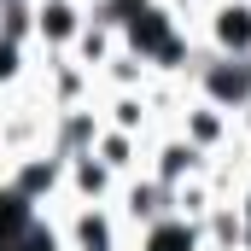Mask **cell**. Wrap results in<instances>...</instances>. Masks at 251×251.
<instances>
[{"label":"cell","mask_w":251,"mask_h":251,"mask_svg":"<svg viewBox=\"0 0 251 251\" xmlns=\"http://www.w3.org/2000/svg\"><path fill=\"white\" fill-rule=\"evenodd\" d=\"M94 158L123 181V176H140V170H146V140H140V134H123V128H100Z\"/></svg>","instance_id":"cell-9"},{"label":"cell","mask_w":251,"mask_h":251,"mask_svg":"<svg viewBox=\"0 0 251 251\" xmlns=\"http://www.w3.org/2000/svg\"><path fill=\"white\" fill-rule=\"evenodd\" d=\"M128 251H210V246H204V228H199L193 216L170 210V216H158L152 228L128 234Z\"/></svg>","instance_id":"cell-8"},{"label":"cell","mask_w":251,"mask_h":251,"mask_svg":"<svg viewBox=\"0 0 251 251\" xmlns=\"http://www.w3.org/2000/svg\"><path fill=\"white\" fill-rule=\"evenodd\" d=\"M117 199V176L82 152V158H64V204H111Z\"/></svg>","instance_id":"cell-7"},{"label":"cell","mask_w":251,"mask_h":251,"mask_svg":"<svg viewBox=\"0 0 251 251\" xmlns=\"http://www.w3.org/2000/svg\"><path fill=\"white\" fill-rule=\"evenodd\" d=\"M146 170H152L164 187H181V181H199V176L210 170V158H204L199 146H187V140L170 128L164 140H146Z\"/></svg>","instance_id":"cell-6"},{"label":"cell","mask_w":251,"mask_h":251,"mask_svg":"<svg viewBox=\"0 0 251 251\" xmlns=\"http://www.w3.org/2000/svg\"><path fill=\"white\" fill-rule=\"evenodd\" d=\"M53 222L70 251H128V228L111 204H59Z\"/></svg>","instance_id":"cell-1"},{"label":"cell","mask_w":251,"mask_h":251,"mask_svg":"<svg viewBox=\"0 0 251 251\" xmlns=\"http://www.w3.org/2000/svg\"><path fill=\"white\" fill-rule=\"evenodd\" d=\"M176 134L187 140V146H199L204 158H216V152H228L234 140H240V128H234V117L222 111V105H210V100H199V94H187V105L176 111Z\"/></svg>","instance_id":"cell-4"},{"label":"cell","mask_w":251,"mask_h":251,"mask_svg":"<svg viewBox=\"0 0 251 251\" xmlns=\"http://www.w3.org/2000/svg\"><path fill=\"white\" fill-rule=\"evenodd\" d=\"M193 41L216 59H251V0H204Z\"/></svg>","instance_id":"cell-2"},{"label":"cell","mask_w":251,"mask_h":251,"mask_svg":"<svg viewBox=\"0 0 251 251\" xmlns=\"http://www.w3.org/2000/svg\"><path fill=\"white\" fill-rule=\"evenodd\" d=\"M6 251H70V246H64V234H59V222H53V216H35V222H29V228H24Z\"/></svg>","instance_id":"cell-11"},{"label":"cell","mask_w":251,"mask_h":251,"mask_svg":"<svg viewBox=\"0 0 251 251\" xmlns=\"http://www.w3.org/2000/svg\"><path fill=\"white\" fill-rule=\"evenodd\" d=\"M82 24H88V6L82 0H35V41H29V53L64 59L76 47Z\"/></svg>","instance_id":"cell-5"},{"label":"cell","mask_w":251,"mask_h":251,"mask_svg":"<svg viewBox=\"0 0 251 251\" xmlns=\"http://www.w3.org/2000/svg\"><path fill=\"white\" fill-rule=\"evenodd\" d=\"M111 210L123 216L128 234H140V228H152L158 216H170V210H176V187H164L152 170L123 176V181H117V199H111Z\"/></svg>","instance_id":"cell-3"},{"label":"cell","mask_w":251,"mask_h":251,"mask_svg":"<svg viewBox=\"0 0 251 251\" xmlns=\"http://www.w3.org/2000/svg\"><path fill=\"white\" fill-rule=\"evenodd\" d=\"M35 216H41V210H35L29 199H18V193L0 181V251L12 246V240H18V234H24V228L35 222Z\"/></svg>","instance_id":"cell-10"},{"label":"cell","mask_w":251,"mask_h":251,"mask_svg":"<svg viewBox=\"0 0 251 251\" xmlns=\"http://www.w3.org/2000/svg\"><path fill=\"white\" fill-rule=\"evenodd\" d=\"M82 6H94V0H82Z\"/></svg>","instance_id":"cell-12"}]
</instances>
